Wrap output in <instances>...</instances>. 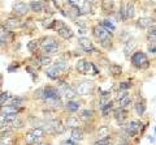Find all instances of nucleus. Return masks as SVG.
Returning <instances> with one entry per match:
<instances>
[{"label": "nucleus", "mask_w": 156, "mask_h": 145, "mask_svg": "<svg viewBox=\"0 0 156 145\" xmlns=\"http://www.w3.org/2000/svg\"><path fill=\"white\" fill-rule=\"evenodd\" d=\"M11 98V94L9 93H7V92H4V93H0V106H3L5 102H7L8 100Z\"/></svg>", "instance_id": "39"}, {"label": "nucleus", "mask_w": 156, "mask_h": 145, "mask_svg": "<svg viewBox=\"0 0 156 145\" xmlns=\"http://www.w3.org/2000/svg\"><path fill=\"white\" fill-rule=\"evenodd\" d=\"M89 73H91V75H98V73H99V71H98V68L95 67L94 63L87 62V60H86V75H89Z\"/></svg>", "instance_id": "22"}, {"label": "nucleus", "mask_w": 156, "mask_h": 145, "mask_svg": "<svg viewBox=\"0 0 156 145\" xmlns=\"http://www.w3.org/2000/svg\"><path fill=\"white\" fill-rule=\"evenodd\" d=\"M135 111H137V114L139 115V117H142L144 112H146V105H144V102L135 103Z\"/></svg>", "instance_id": "31"}, {"label": "nucleus", "mask_w": 156, "mask_h": 145, "mask_svg": "<svg viewBox=\"0 0 156 145\" xmlns=\"http://www.w3.org/2000/svg\"><path fill=\"white\" fill-rule=\"evenodd\" d=\"M137 45L138 43L135 42V41H128V42H125V46H124V55H125L126 59H129V58H131V55L135 53V48H137Z\"/></svg>", "instance_id": "9"}, {"label": "nucleus", "mask_w": 156, "mask_h": 145, "mask_svg": "<svg viewBox=\"0 0 156 145\" xmlns=\"http://www.w3.org/2000/svg\"><path fill=\"white\" fill-rule=\"evenodd\" d=\"M39 63L42 65H50L51 64V59L48 56H42V58H39Z\"/></svg>", "instance_id": "43"}, {"label": "nucleus", "mask_w": 156, "mask_h": 145, "mask_svg": "<svg viewBox=\"0 0 156 145\" xmlns=\"http://www.w3.org/2000/svg\"><path fill=\"white\" fill-rule=\"evenodd\" d=\"M109 141H111V137L107 139H98L94 143V145H109Z\"/></svg>", "instance_id": "41"}, {"label": "nucleus", "mask_w": 156, "mask_h": 145, "mask_svg": "<svg viewBox=\"0 0 156 145\" xmlns=\"http://www.w3.org/2000/svg\"><path fill=\"white\" fill-rule=\"evenodd\" d=\"M69 3H70L72 5H76V4H78V1H79V0H68Z\"/></svg>", "instance_id": "49"}, {"label": "nucleus", "mask_w": 156, "mask_h": 145, "mask_svg": "<svg viewBox=\"0 0 156 145\" xmlns=\"http://www.w3.org/2000/svg\"><path fill=\"white\" fill-rule=\"evenodd\" d=\"M115 118H116L117 122L122 123L124 119L126 118V111L124 110V107H120V110H116V111H115Z\"/></svg>", "instance_id": "23"}, {"label": "nucleus", "mask_w": 156, "mask_h": 145, "mask_svg": "<svg viewBox=\"0 0 156 145\" xmlns=\"http://www.w3.org/2000/svg\"><path fill=\"white\" fill-rule=\"evenodd\" d=\"M130 102H131V97L128 94L125 95L124 98H121L120 101H118V103H120V107H126L128 105H130Z\"/></svg>", "instance_id": "33"}, {"label": "nucleus", "mask_w": 156, "mask_h": 145, "mask_svg": "<svg viewBox=\"0 0 156 145\" xmlns=\"http://www.w3.org/2000/svg\"><path fill=\"white\" fill-rule=\"evenodd\" d=\"M76 68H77V71L79 72V73L86 75V60L79 59V60H78V62L76 63Z\"/></svg>", "instance_id": "26"}, {"label": "nucleus", "mask_w": 156, "mask_h": 145, "mask_svg": "<svg viewBox=\"0 0 156 145\" xmlns=\"http://www.w3.org/2000/svg\"><path fill=\"white\" fill-rule=\"evenodd\" d=\"M81 107V102L78 101H73V100H68V102L65 103V109L69 110V111H78Z\"/></svg>", "instance_id": "16"}, {"label": "nucleus", "mask_w": 156, "mask_h": 145, "mask_svg": "<svg viewBox=\"0 0 156 145\" xmlns=\"http://www.w3.org/2000/svg\"><path fill=\"white\" fill-rule=\"evenodd\" d=\"M92 117H94V111L92 110H83L81 112V118L82 119H91Z\"/></svg>", "instance_id": "38"}, {"label": "nucleus", "mask_w": 156, "mask_h": 145, "mask_svg": "<svg viewBox=\"0 0 156 145\" xmlns=\"http://www.w3.org/2000/svg\"><path fill=\"white\" fill-rule=\"evenodd\" d=\"M60 145H76V144H74V143H72L70 140H64V141H63V143L60 144Z\"/></svg>", "instance_id": "47"}, {"label": "nucleus", "mask_w": 156, "mask_h": 145, "mask_svg": "<svg viewBox=\"0 0 156 145\" xmlns=\"http://www.w3.org/2000/svg\"><path fill=\"white\" fill-rule=\"evenodd\" d=\"M56 30H57V34L64 39H69V38L73 37V31H72V29L68 28L66 25H64L61 21H56Z\"/></svg>", "instance_id": "3"}, {"label": "nucleus", "mask_w": 156, "mask_h": 145, "mask_svg": "<svg viewBox=\"0 0 156 145\" xmlns=\"http://www.w3.org/2000/svg\"><path fill=\"white\" fill-rule=\"evenodd\" d=\"M5 25L9 29H14V28L21 26L22 24H21V20L17 18V17H9V18L5 20Z\"/></svg>", "instance_id": "14"}, {"label": "nucleus", "mask_w": 156, "mask_h": 145, "mask_svg": "<svg viewBox=\"0 0 156 145\" xmlns=\"http://www.w3.org/2000/svg\"><path fill=\"white\" fill-rule=\"evenodd\" d=\"M100 7L105 14H112L115 12V0H102Z\"/></svg>", "instance_id": "10"}, {"label": "nucleus", "mask_w": 156, "mask_h": 145, "mask_svg": "<svg viewBox=\"0 0 156 145\" xmlns=\"http://www.w3.org/2000/svg\"><path fill=\"white\" fill-rule=\"evenodd\" d=\"M109 71H111V73L113 75V76H118V75L122 73V68H121L120 65H117V64H111L109 65Z\"/></svg>", "instance_id": "30"}, {"label": "nucleus", "mask_w": 156, "mask_h": 145, "mask_svg": "<svg viewBox=\"0 0 156 145\" xmlns=\"http://www.w3.org/2000/svg\"><path fill=\"white\" fill-rule=\"evenodd\" d=\"M155 133H156V128H155Z\"/></svg>", "instance_id": "52"}, {"label": "nucleus", "mask_w": 156, "mask_h": 145, "mask_svg": "<svg viewBox=\"0 0 156 145\" xmlns=\"http://www.w3.org/2000/svg\"><path fill=\"white\" fill-rule=\"evenodd\" d=\"M154 25V18L152 17H141L137 20V26L139 29H148L150 26Z\"/></svg>", "instance_id": "11"}, {"label": "nucleus", "mask_w": 156, "mask_h": 145, "mask_svg": "<svg viewBox=\"0 0 156 145\" xmlns=\"http://www.w3.org/2000/svg\"><path fill=\"white\" fill-rule=\"evenodd\" d=\"M141 127H142V123H141V122L131 120L130 123L126 124L125 131H126V133H128L129 136H134V135H137L138 133V131L141 129Z\"/></svg>", "instance_id": "7"}, {"label": "nucleus", "mask_w": 156, "mask_h": 145, "mask_svg": "<svg viewBox=\"0 0 156 145\" xmlns=\"http://www.w3.org/2000/svg\"><path fill=\"white\" fill-rule=\"evenodd\" d=\"M37 140H38V139H37L31 132H27V133L25 135V141H26V144L33 145V144H35V143H37Z\"/></svg>", "instance_id": "32"}, {"label": "nucleus", "mask_w": 156, "mask_h": 145, "mask_svg": "<svg viewBox=\"0 0 156 145\" xmlns=\"http://www.w3.org/2000/svg\"><path fill=\"white\" fill-rule=\"evenodd\" d=\"M81 126V122L79 119L76 118V117H69L66 119V127H69V128H77V127Z\"/></svg>", "instance_id": "17"}, {"label": "nucleus", "mask_w": 156, "mask_h": 145, "mask_svg": "<svg viewBox=\"0 0 156 145\" xmlns=\"http://www.w3.org/2000/svg\"><path fill=\"white\" fill-rule=\"evenodd\" d=\"M86 1L90 3V4H96V3L99 1V0H86Z\"/></svg>", "instance_id": "50"}, {"label": "nucleus", "mask_w": 156, "mask_h": 145, "mask_svg": "<svg viewBox=\"0 0 156 145\" xmlns=\"http://www.w3.org/2000/svg\"><path fill=\"white\" fill-rule=\"evenodd\" d=\"M78 45H79L86 53H95V51H96V47L92 45L91 41L89 38H85V37L78 38Z\"/></svg>", "instance_id": "6"}, {"label": "nucleus", "mask_w": 156, "mask_h": 145, "mask_svg": "<svg viewBox=\"0 0 156 145\" xmlns=\"http://www.w3.org/2000/svg\"><path fill=\"white\" fill-rule=\"evenodd\" d=\"M55 65L56 67H59L61 71H65V69H68L69 68V63L68 62H65V60H57L56 63H55Z\"/></svg>", "instance_id": "36"}, {"label": "nucleus", "mask_w": 156, "mask_h": 145, "mask_svg": "<svg viewBox=\"0 0 156 145\" xmlns=\"http://www.w3.org/2000/svg\"><path fill=\"white\" fill-rule=\"evenodd\" d=\"M46 102H47L50 106H52V107H61V106H63V102H61V100H60L59 97L51 98V100H47Z\"/></svg>", "instance_id": "29"}, {"label": "nucleus", "mask_w": 156, "mask_h": 145, "mask_svg": "<svg viewBox=\"0 0 156 145\" xmlns=\"http://www.w3.org/2000/svg\"><path fill=\"white\" fill-rule=\"evenodd\" d=\"M30 11V5L26 4L24 1H17L13 4V12L18 16H24Z\"/></svg>", "instance_id": "5"}, {"label": "nucleus", "mask_w": 156, "mask_h": 145, "mask_svg": "<svg viewBox=\"0 0 156 145\" xmlns=\"http://www.w3.org/2000/svg\"><path fill=\"white\" fill-rule=\"evenodd\" d=\"M48 124L51 126L52 131H53L55 133H63L65 131V126H63V123L59 120V119H55V120L48 122Z\"/></svg>", "instance_id": "13"}, {"label": "nucleus", "mask_w": 156, "mask_h": 145, "mask_svg": "<svg viewBox=\"0 0 156 145\" xmlns=\"http://www.w3.org/2000/svg\"><path fill=\"white\" fill-rule=\"evenodd\" d=\"M37 145H50V144H46V143H39V144H37Z\"/></svg>", "instance_id": "51"}, {"label": "nucleus", "mask_w": 156, "mask_h": 145, "mask_svg": "<svg viewBox=\"0 0 156 145\" xmlns=\"http://www.w3.org/2000/svg\"><path fill=\"white\" fill-rule=\"evenodd\" d=\"M92 89H94V82H92V81H83V82H81L79 85H78L77 94L87 95V94H90V93L92 92Z\"/></svg>", "instance_id": "4"}, {"label": "nucleus", "mask_w": 156, "mask_h": 145, "mask_svg": "<svg viewBox=\"0 0 156 145\" xmlns=\"http://www.w3.org/2000/svg\"><path fill=\"white\" fill-rule=\"evenodd\" d=\"M92 34L94 37L99 41L100 46L104 48H109L112 45V37H113V33L109 30H107L105 28H103L102 25H96V26L92 28Z\"/></svg>", "instance_id": "1"}, {"label": "nucleus", "mask_w": 156, "mask_h": 145, "mask_svg": "<svg viewBox=\"0 0 156 145\" xmlns=\"http://www.w3.org/2000/svg\"><path fill=\"white\" fill-rule=\"evenodd\" d=\"M91 12H92V4L85 1V3H83V7H82V13L83 14H87V13H91Z\"/></svg>", "instance_id": "37"}, {"label": "nucleus", "mask_w": 156, "mask_h": 145, "mask_svg": "<svg viewBox=\"0 0 156 145\" xmlns=\"http://www.w3.org/2000/svg\"><path fill=\"white\" fill-rule=\"evenodd\" d=\"M126 13H128V20L133 18L135 16V7L133 3H128L126 4Z\"/></svg>", "instance_id": "28"}, {"label": "nucleus", "mask_w": 156, "mask_h": 145, "mask_svg": "<svg viewBox=\"0 0 156 145\" xmlns=\"http://www.w3.org/2000/svg\"><path fill=\"white\" fill-rule=\"evenodd\" d=\"M112 107H113V103H112V102H108L107 105H104L102 107V114L104 115V117H105V115H108V112L112 110Z\"/></svg>", "instance_id": "40"}, {"label": "nucleus", "mask_w": 156, "mask_h": 145, "mask_svg": "<svg viewBox=\"0 0 156 145\" xmlns=\"http://www.w3.org/2000/svg\"><path fill=\"white\" fill-rule=\"evenodd\" d=\"M133 86V84L130 81H124V82H120V90H128Z\"/></svg>", "instance_id": "42"}, {"label": "nucleus", "mask_w": 156, "mask_h": 145, "mask_svg": "<svg viewBox=\"0 0 156 145\" xmlns=\"http://www.w3.org/2000/svg\"><path fill=\"white\" fill-rule=\"evenodd\" d=\"M46 75H47L51 80H57L60 77V75H61V69L56 65L50 67V68H47V71H46Z\"/></svg>", "instance_id": "12"}, {"label": "nucleus", "mask_w": 156, "mask_h": 145, "mask_svg": "<svg viewBox=\"0 0 156 145\" xmlns=\"http://www.w3.org/2000/svg\"><path fill=\"white\" fill-rule=\"evenodd\" d=\"M72 139L76 141H81L83 139V131L79 128V127L72 129Z\"/></svg>", "instance_id": "20"}, {"label": "nucleus", "mask_w": 156, "mask_h": 145, "mask_svg": "<svg viewBox=\"0 0 156 145\" xmlns=\"http://www.w3.org/2000/svg\"><path fill=\"white\" fill-rule=\"evenodd\" d=\"M56 45H57V42L53 37H46V38H43L42 42H40V46H42L43 48L48 47V46H56Z\"/></svg>", "instance_id": "18"}, {"label": "nucleus", "mask_w": 156, "mask_h": 145, "mask_svg": "<svg viewBox=\"0 0 156 145\" xmlns=\"http://www.w3.org/2000/svg\"><path fill=\"white\" fill-rule=\"evenodd\" d=\"M39 46H40V41H37V39L30 41V42L27 43V48H29V51H31V53H35V51L38 50Z\"/></svg>", "instance_id": "27"}, {"label": "nucleus", "mask_w": 156, "mask_h": 145, "mask_svg": "<svg viewBox=\"0 0 156 145\" xmlns=\"http://www.w3.org/2000/svg\"><path fill=\"white\" fill-rule=\"evenodd\" d=\"M17 67H18V65H11L9 68H8V71H9V72H13L14 69H17Z\"/></svg>", "instance_id": "48"}, {"label": "nucleus", "mask_w": 156, "mask_h": 145, "mask_svg": "<svg viewBox=\"0 0 156 145\" xmlns=\"http://www.w3.org/2000/svg\"><path fill=\"white\" fill-rule=\"evenodd\" d=\"M24 103V100L22 98H14L13 102H12V106H20Z\"/></svg>", "instance_id": "45"}, {"label": "nucleus", "mask_w": 156, "mask_h": 145, "mask_svg": "<svg viewBox=\"0 0 156 145\" xmlns=\"http://www.w3.org/2000/svg\"><path fill=\"white\" fill-rule=\"evenodd\" d=\"M44 50V53L46 54H56V53H59V46H48V47H44L43 48Z\"/></svg>", "instance_id": "35"}, {"label": "nucleus", "mask_w": 156, "mask_h": 145, "mask_svg": "<svg viewBox=\"0 0 156 145\" xmlns=\"http://www.w3.org/2000/svg\"><path fill=\"white\" fill-rule=\"evenodd\" d=\"M13 136V131H3L1 132V137H12Z\"/></svg>", "instance_id": "46"}, {"label": "nucleus", "mask_w": 156, "mask_h": 145, "mask_svg": "<svg viewBox=\"0 0 156 145\" xmlns=\"http://www.w3.org/2000/svg\"><path fill=\"white\" fill-rule=\"evenodd\" d=\"M130 62H131V64L138 69H147L150 67L148 56H147L146 53H143L142 50L135 51V53L131 55V58H130Z\"/></svg>", "instance_id": "2"}, {"label": "nucleus", "mask_w": 156, "mask_h": 145, "mask_svg": "<svg viewBox=\"0 0 156 145\" xmlns=\"http://www.w3.org/2000/svg\"><path fill=\"white\" fill-rule=\"evenodd\" d=\"M129 94V93H128V90H120V92H118V94H117V101H120L121 100V98H124V97H125V95H128Z\"/></svg>", "instance_id": "44"}, {"label": "nucleus", "mask_w": 156, "mask_h": 145, "mask_svg": "<svg viewBox=\"0 0 156 145\" xmlns=\"http://www.w3.org/2000/svg\"><path fill=\"white\" fill-rule=\"evenodd\" d=\"M31 133H33L34 136H35L37 139H39V137H42L43 135H44V129L42 128V127H37V128H34V129H31L30 131Z\"/></svg>", "instance_id": "34"}, {"label": "nucleus", "mask_w": 156, "mask_h": 145, "mask_svg": "<svg viewBox=\"0 0 156 145\" xmlns=\"http://www.w3.org/2000/svg\"><path fill=\"white\" fill-rule=\"evenodd\" d=\"M29 5H30V9L35 13H40L43 9H44V5H43L40 1H31Z\"/></svg>", "instance_id": "21"}, {"label": "nucleus", "mask_w": 156, "mask_h": 145, "mask_svg": "<svg viewBox=\"0 0 156 145\" xmlns=\"http://www.w3.org/2000/svg\"><path fill=\"white\" fill-rule=\"evenodd\" d=\"M1 112L3 114H17L18 112V109H17V106H1Z\"/></svg>", "instance_id": "25"}, {"label": "nucleus", "mask_w": 156, "mask_h": 145, "mask_svg": "<svg viewBox=\"0 0 156 145\" xmlns=\"http://www.w3.org/2000/svg\"><path fill=\"white\" fill-rule=\"evenodd\" d=\"M147 42L156 43V25H152L147 29Z\"/></svg>", "instance_id": "15"}, {"label": "nucleus", "mask_w": 156, "mask_h": 145, "mask_svg": "<svg viewBox=\"0 0 156 145\" xmlns=\"http://www.w3.org/2000/svg\"><path fill=\"white\" fill-rule=\"evenodd\" d=\"M109 137V127L107 126H103L99 128L98 131V139H107Z\"/></svg>", "instance_id": "24"}, {"label": "nucleus", "mask_w": 156, "mask_h": 145, "mask_svg": "<svg viewBox=\"0 0 156 145\" xmlns=\"http://www.w3.org/2000/svg\"><path fill=\"white\" fill-rule=\"evenodd\" d=\"M60 95V92L59 89L53 88V86H44L43 88V100L47 101V100H51V98H56Z\"/></svg>", "instance_id": "8"}, {"label": "nucleus", "mask_w": 156, "mask_h": 145, "mask_svg": "<svg viewBox=\"0 0 156 145\" xmlns=\"http://www.w3.org/2000/svg\"><path fill=\"white\" fill-rule=\"evenodd\" d=\"M100 25H102L103 28H105L107 30H109V31H112V33H113L115 30H116V25L113 24V22L111 21V20L109 18H104L102 22H100Z\"/></svg>", "instance_id": "19"}]
</instances>
